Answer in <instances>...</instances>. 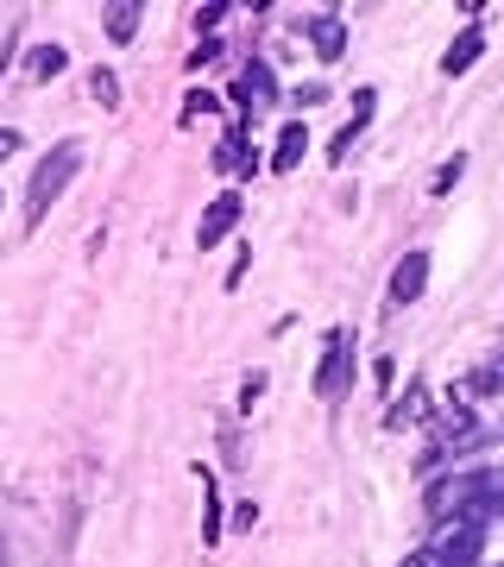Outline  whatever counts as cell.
Segmentation results:
<instances>
[{
  "instance_id": "obj_12",
  "label": "cell",
  "mask_w": 504,
  "mask_h": 567,
  "mask_svg": "<svg viewBox=\"0 0 504 567\" xmlns=\"http://www.w3.org/2000/svg\"><path fill=\"white\" fill-rule=\"evenodd\" d=\"M423 410H429V385L416 379V385L403 391V404H391V416H384V423H391V429H403V423H416Z\"/></svg>"
},
{
  "instance_id": "obj_13",
  "label": "cell",
  "mask_w": 504,
  "mask_h": 567,
  "mask_svg": "<svg viewBox=\"0 0 504 567\" xmlns=\"http://www.w3.org/2000/svg\"><path fill=\"white\" fill-rule=\"evenodd\" d=\"M466 391H473V398H492V391H504V353H492V360H485L480 372L466 379Z\"/></svg>"
},
{
  "instance_id": "obj_2",
  "label": "cell",
  "mask_w": 504,
  "mask_h": 567,
  "mask_svg": "<svg viewBox=\"0 0 504 567\" xmlns=\"http://www.w3.org/2000/svg\"><path fill=\"white\" fill-rule=\"evenodd\" d=\"M480 548H485V529L454 524V517H448V524L429 536V548H423L410 567H480Z\"/></svg>"
},
{
  "instance_id": "obj_4",
  "label": "cell",
  "mask_w": 504,
  "mask_h": 567,
  "mask_svg": "<svg viewBox=\"0 0 504 567\" xmlns=\"http://www.w3.org/2000/svg\"><path fill=\"white\" fill-rule=\"evenodd\" d=\"M271 102H278V89H271V70L253 58L240 76H234V107H240V114H265Z\"/></svg>"
},
{
  "instance_id": "obj_7",
  "label": "cell",
  "mask_w": 504,
  "mask_h": 567,
  "mask_svg": "<svg viewBox=\"0 0 504 567\" xmlns=\"http://www.w3.org/2000/svg\"><path fill=\"white\" fill-rule=\"evenodd\" d=\"M480 58H485V32H480V25H466L461 39L442 51V76H466V70H473Z\"/></svg>"
},
{
  "instance_id": "obj_18",
  "label": "cell",
  "mask_w": 504,
  "mask_h": 567,
  "mask_svg": "<svg viewBox=\"0 0 504 567\" xmlns=\"http://www.w3.org/2000/svg\"><path fill=\"white\" fill-rule=\"evenodd\" d=\"M20 133H13V126H0V164H7V158H13V152H20Z\"/></svg>"
},
{
  "instance_id": "obj_3",
  "label": "cell",
  "mask_w": 504,
  "mask_h": 567,
  "mask_svg": "<svg viewBox=\"0 0 504 567\" xmlns=\"http://www.w3.org/2000/svg\"><path fill=\"white\" fill-rule=\"evenodd\" d=\"M347 385H353V334L347 328H335L328 334V353H322V365H316V398H347Z\"/></svg>"
},
{
  "instance_id": "obj_17",
  "label": "cell",
  "mask_w": 504,
  "mask_h": 567,
  "mask_svg": "<svg viewBox=\"0 0 504 567\" xmlns=\"http://www.w3.org/2000/svg\"><path fill=\"white\" fill-rule=\"evenodd\" d=\"M297 102H302V107H322V102H328V82H302Z\"/></svg>"
},
{
  "instance_id": "obj_16",
  "label": "cell",
  "mask_w": 504,
  "mask_h": 567,
  "mask_svg": "<svg viewBox=\"0 0 504 567\" xmlns=\"http://www.w3.org/2000/svg\"><path fill=\"white\" fill-rule=\"evenodd\" d=\"M461 171H466V158H461V152H454V158H448L442 171H435V183H429V196H448V189L461 183Z\"/></svg>"
},
{
  "instance_id": "obj_8",
  "label": "cell",
  "mask_w": 504,
  "mask_h": 567,
  "mask_svg": "<svg viewBox=\"0 0 504 567\" xmlns=\"http://www.w3.org/2000/svg\"><path fill=\"white\" fill-rule=\"evenodd\" d=\"M309 51H316L322 63H335L347 51V25L335 20V13H316V20H309Z\"/></svg>"
},
{
  "instance_id": "obj_19",
  "label": "cell",
  "mask_w": 504,
  "mask_h": 567,
  "mask_svg": "<svg viewBox=\"0 0 504 567\" xmlns=\"http://www.w3.org/2000/svg\"><path fill=\"white\" fill-rule=\"evenodd\" d=\"M13 44H20V32H7V39H0V76L13 70Z\"/></svg>"
},
{
  "instance_id": "obj_5",
  "label": "cell",
  "mask_w": 504,
  "mask_h": 567,
  "mask_svg": "<svg viewBox=\"0 0 504 567\" xmlns=\"http://www.w3.org/2000/svg\"><path fill=\"white\" fill-rule=\"evenodd\" d=\"M429 290V252H403L391 271V309H410Z\"/></svg>"
},
{
  "instance_id": "obj_6",
  "label": "cell",
  "mask_w": 504,
  "mask_h": 567,
  "mask_svg": "<svg viewBox=\"0 0 504 567\" xmlns=\"http://www.w3.org/2000/svg\"><path fill=\"white\" fill-rule=\"evenodd\" d=\"M234 227H240V196L227 189V196H215V203H208V215H202V227H196V246L208 252V246H222Z\"/></svg>"
},
{
  "instance_id": "obj_9",
  "label": "cell",
  "mask_w": 504,
  "mask_h": 567,
  "mask_svg": "<svg viewBox=\"0 0 504 567\" xmlns=\"http://www.w3.org/2000/svg\"><path fill=\"white\" fill-rule=\"evenodd\" d=\"M202 473V543L215 548L222 543V498H215V473H208V466H196Z\"/></svg>"
},
{
  "instance_id": "obj_14",
  "label": "cell",
  "mask_w": 504,
  "mask_h": 567,
  "mask_svg": "<svg viewBox=\"0 0 504 567\" xmlns=\"http://www.w3.org/2000/svg\"><path fill=\"white\" fill-rule=\"evenodd\" d=\"M63 70H70V58H63V44H39V51H32V76H39V82L63 76Z\"/></svg>"
},
{
  "instance_id": "obj_1",
  "label": "cell",
  "mask_w": 504,
  "mask_h": 567,
  "mask_svg": "<svg viewBox=\"0 0 504 567\" xmlns=\"http://www.w3.org/2000/svg\"><path fill=\"white\" fill-rule=\"evenodd\" d=\"M76 171H82V140L51 145V152L32 164V183H25V227H39L44 215L63 203V189L76 183Z\"/></svg>"
},
{
  "instance_id": "obj_11",
  "label": "cell",
  "mask_w": 504,
  "mask_h": 567,
  "mask_svg": "<svg viewBox=\"0 0 504 567\" xmlns=\"http://www.w3.org/2000/svg\"><path fill=\"white\" fill-rule=\"evenodd\" d=\"M302 152H309V133H302V121H290L278 133V152H271V171H297Z\"/></svg>"
},
{
  "instance_id": "obj_15",
  "label": "cell",
  "mask_w": 504,
  "mask_h": 567,
  "mask_svg": "<svg viewBox=\"0 0 504 567\" xmlns=\"http://www.w3.org/2000/svg\"><path fill=\"white\" fill-rule=\"evenodd\" d=\"M89 95H95L101 107H121V76H114V70H89Z\"/></svg>"
},
{
  "instance_id": "obj_10",
  "label": "cell",
  "mask_w": 504,
  "mask_h": 567,
  "mask_svg": "<svg viewBox=\"0 0 504 567\" xmlns=\"http://www.w3.org/2000/svg\"><path fill=\"white\" fill-rule=\"evenodd\" d=\"M140 20H145V7H140V0H114V7H107V39H114V44H133Z\"/></svg>"
}]
</instances>
